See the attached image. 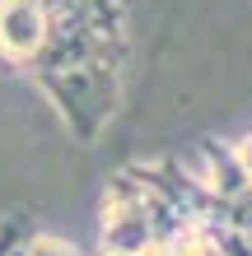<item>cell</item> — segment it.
I'll list each match as a JSON object with an SVG mask.
<instances>
[{
  "mask_svg": "<svg viewBox=\"0 0 252 256\" xmlns=\"http://www.w3.org/2000/svg\"><path fill=\"white\" fill-rule=\"evenodd\" d=\"M215 228L252 242V186H243L238 196H229V200H219V224Z\"/></svg>",
  "mask_w": 252,
  "mask_h": 256,
  "instance_id": "cell-3",
  "label": "cell"
},
{
  "mask_svg": "<svg viewBox=\"0 0 252 256\" xmlns=\"http://www.w3.org/2000/svg\"><path fill=\"white\" fill-rule=\"evenodd\" d=\"M24 256H80L70 242H61V238H38L33 233V242L24 247Z\"/></svg>",
  "mask_w": 252,
  "mask_h": 256,
  "instance_id": "cell-6",
  "label": "cell"
},
{
  "mask_svg": "<svg viewBox=\"0 0 252 256\" xmlns=\"http://www.w3.org/2000/svg\"><path fill=\"white\" fill-rule=\"evenodd\" d=\"M215 238V247L224 252V256H252V242H243V238H233V233H224V228H205Z\"/></svg>",
  "mask_w": 252,
  "mask_h": 256,
  "instance_id": "cell-7",
  "label": "cell"
},
{
  "mask_svg": "<svg viewBox=\"0 0 252 256\" xmlns=\"http://www.w3.org/2000/svg\"><path fill=\"white\" fill-rule=\"evenodd\" d=\"M0 66L28 74L80 144L122 102V0H0Z\"/></svg>",
  "mask_w": 252,
  "mask_h": 256,
  "instance_id": "cell-1",
  "label": "cell"
},
{
  "mask_svg": "<svg viewBox=\"0 0 252 256\" xmlns=\"http://www.w3.org/2000/svg\"><path fill=\"white\" fill-rule=\"evenodd\" d=\"M233 149V163H238V172L247 177V186H252V135H243L238 144H229Z\"/></svg>",
  "mask_w": 252,
  "mask_h": 256,
  "instance_id": "cell-8",
  "label": "cell"
},
{
  "mask_svg": "<svg viewBox=\"0 0 252 256\" xmlns=\"http://www.w3.org/2000/svg\"><path fill=\"white\" fill-rule=\"evenodd\" d=\"M28 242H33V219H28V214L0 219V256H24Z\"/></svg>",
  "mask_w": 252,
  "mask_h": 256,
  "instance_id": "cell-5",
  "label": "cell"
},
{
  "mask_svg": "<svg viewBox=\"0 0 252 256\" xmlns=\"http://www.w3.org/2000/svg\"><path fill=\"white\" fill-rule=\"evenodd\" d=\"M164 256H224V252L215 247V238L205 228H177L164 242Z\"/></svg>",
  "mask_w": 252,
  "mask_h": 256,
  "instance_id": "cell-4",
  "label": "cell"
},
{
  "mask_svg": "<svg viewBox=\"0 0 252 256\" xmlns=\"http://www.w3.org/2000/svg\"><path fill=\"white\" fill-rule=\"evenodd\" d=\"M177 228H182V224L173 219L164 196L136 172V163H126L108 182L98 256H164V242Z\"/></svg>",
  "mask_w": 252,
  "mask_h": 256,
  "instance_id": "cell-2",
  "label": "cell"
}]
</instances>
